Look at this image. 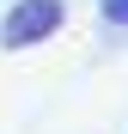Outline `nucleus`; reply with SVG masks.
Returning <instances> with one entry per match:
<instances>
[{
    "mask_svg": "<svg viewBox=\"0 0 128 134\" xmlns=\"http://www.w3.org/2000/svg\"><path fill=\"white\" fill-rule=\"evenodd\" d=\"M67 25V6L61 0H12L6 18H0V49H37Z\"/></svg>",
    "mask_w": 128,
    "mask_h": 134,
    "instance_id": "nucleus-1",
    "label": "nucleus"
},
{
    "mask_svg": "<svg viewBox=\"0 0 128 134\" xmlns=\"http://www.w3.org/2000/svg\"><path fill=\"white\" fill-rule=\"evenodd\" d=\"M98 12H104V25L128 31V0H98Z\"/></svg>",
    "mask_w": 128,
    "mask_h": 134,
    "instance_id": "nucleus-2",
    "label": "nucleus"
}]
</instances>
